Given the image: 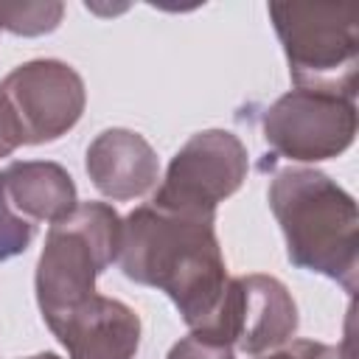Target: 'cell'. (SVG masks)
<instances>
[{"label":"cell","mask_w":359,"mask_h":359,"mask_svg":"<svg viewBox=\"0 0 359 359\" xmlns=\"http://www.w3.org/2000/svg\"><path fill=\"white\" fill-rule=\"evenodd\" d=\"M297 328V309L286 286L266 275L236 278L233 345L244 353H264L286 342Z\"/></svg>","instance_id":"30bf717a"},{"label":"cell","mask_w":359,"mask_h":359,"mask_svg":"<svg viewBox=\"0 0 359 359\" xmlns=\"http://www.w3.org/2000/svg\"><path fill=\"white\" fill-rule=\"evenodd\" d=\"M269 17L283 42L297 90L353 101L356 93V3H272Z\"/></svg>","instance_id":"277c9868"},{"label":"cell","mask_w":359,"mask_h":359,"mask_svg":"<svg viewBox=\"0 0 359 359\" xmlns=\"http://www.w3.org/2000/svg\"><path fill=\"white\" fill-rule=\"evenodd\" d=\"M121 227V216L104 202L76 205L50 224L36 264V300L45 323L98 294L95 278L118 258Z\"/></svg>","instance_id":"3957f363"},{"label":"cell","mask_w":359,"mask_h":359,"mask_svg":"<svg viewBox=\"0 0 359 359\" xmlns=\"http://www.w3.org/2000/svg\"><path fill=\"white\" fill-rule=\"evenodd\" d=\"M17 115L25 143H45L65 135L84 109V84L70 65L39 59L20 65L0 84Z\"/></svg>","instance_id":"ba28073f"},{"label":"cell","mask_w":359,"mask_h":359,"mask_svg":"<svg viewBox=\"0 0 359 359\" xmlns=\"http://www.w3.org/2000/svg\"><path fill=\"white\" fill-rule=\"evenodd\" d=\"M48 328L70 359H132L140 342V320L121 300L93 294L81 306L50 320Z\"/></svg>","instance_id":"9c48e42d"},{"label":"cell","mask_w":359,"mask_h":359,"mask_svg":"<svg viewBox=\"0 0 359 359\" xmlns=\"http://www.w3.org/2000/svg\"><path fill=\"white\" fill-rule=\"evenodd\" d=\"M356 132L353 101L292 90L278 98L264 118L266 143L292 160H325L339 154Z\"/></svg>","instance_id":"52a82bcc"},{"label":"cell","mask_w":359,"mask_h":359,"mask_svg":"<svg viewBox=\"0 0 359 359\" xmlns=\"http://www.w3.org/2000/svg\"><path fill=\"white\" fill-rule=\"evenodd\" d=\"M62 6L59 3H0V28L14 34H42L59 25Z\"/></svg>","instance_id":"7c38bea8"},{"label":"cell","mask_w":359,"mask_h":359,"mask_svg":"<svg viewBox=\"0 0 359 359\" xmlns=\"http://www.w3.org/2000/svg\"><path fill=\"white\" fill-rule=\"evenodd\" d=\"M118 264L129 280L165 292L191 334L227 345L233 278L219 250L216 213L154 202L132 210L121 227Z\"/></svg>","instance_id":"6da1fadb"},{"label":"cell","mask_w":359,"mask_h":359,"mask_svg":"<svg viewBox=\"0 0 359 359\" xmlns=\"http://www.w3.org/2000/svg\"><path fill=\"white\" fill-rule=\"evenodd\" d=\"M87 174L109 199H132L157 182L151 146L129 129H107L87 149Z\"/></svg>","instance_id":"8fae6325"},{"label":"cell","mask_w":359,"mask_h":359,"mask_svg":"<svg viewBox=\"0 0 359 359\" xmlns=\"http://www.w3.org/2000/svg\"><path fill=\"white\" fill-rule=\"evenodd\" d=\"M28 359H59L56 353H36V356H28Z\"/></svg>","instance_id":"2e32d148"},{"label":"cell","mask_w":359,"mask_h":359,"mask_svg":"<svg viewBox=\"0 0 359 359\" xmlns=\"http://www.w3.org/2000/svg\"><path fill=\"white\" fill-rule=\"evenodd\" d=\"M269 208L286 236L289 261L356 289V205L325 174L283 168L269 185Z\"/></svg>","instance_id":"7a4b0ae2"},{"label":"cell","mask_w":359,"mask_h":359,"mask_svg":"<svg viewBox=\"0 0 359 359\" xmlns=\"http://www.w3.org/2000/svg\"><path fill=\"white\" fill-rule=\"evenodd\" d=\"M247 174V151L233 132L208 129L194 135L171 160L154 205L216 213V205L238 191Z\"/></svg>","instance_id":"5b68a950"},{"label":"cell","mask_w":359,"mask_h":359,"mask_svg":"<svg viewBox=\"0 0 359 359\" xmlns=\"http://www.w3.org/2000/svg\"><path fill=\"white\" fill-rule=\"evenodd\" d=\"M20 143H25L22 129H20V123H17L14 109L8 107L6 95L0 93V157L11 154V151H14Z\"/></svg>","instance_id":"5bb4252c"},{"label":"cell","mask_w":359,"mask_h":359,"mask_svg":"<svg viewBox=\"0 0 359 359\" xmlns=\"http://www.w3.org/2000/svg\"><path fill=\"white\" fill-rule=\"evenodd\" d=\"M76 185L56 163L28 160L0 171V261L31 244L39 222H59L76 208Z\"/></svg>","instance_id":"8992f818"},{"label":"cell","mask_w":359,"mask_h":359,"mask_svg":"<svg viewBox=\"0 0 359 359\" xmlns=\"http://www.w3.org/2000/svg\"><path fill=\"white\" fill-rule=\"evenodd\" d=\"M266 359H339L337 348L323 345V342H311V339H300L278 353H269Z\"/></svg>","instance_id":"9a60e30c"},{"label":"cell","mask_w":359,"mask_h":359,"mask_svg":"<svg viewBox=\"0 0 359 359\" xmlns=\"http://www.w3.org/2000/svg\"><path fill=\"white\" fill-rule=\"evenodd\" d=\"M168 359H236V356H233V348L224 342H213L199 334H188L185 339H180L171 348Z\"/></svg>","instance_id":"4fadbf2b"}]
</instances>
